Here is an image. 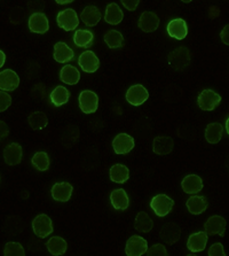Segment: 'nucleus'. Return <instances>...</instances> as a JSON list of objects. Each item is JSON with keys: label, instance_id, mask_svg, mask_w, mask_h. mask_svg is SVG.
I'll return each mask as SVG.
<instances>
[{"label": "nucleus", "instance_id": "32", "mask_svg": "<svg viewBox=\"0 0 229 256\" xmlns=\"http://www.w3.org/2000/svg\"><path fill=\"white\" fill-rule=\"evenodd\" d=\"M69 98L70 92L68 88H65L64 86H56L52 92H50L49 96L50 102H52L55 107L63 106V104L69 102Z\"/></svg>", "mask_w": 229, "mask_h": 256}, {"label": "nucleus", "instance_id": "41", "mask_svg": "<svg viewBox=\"0 0 229 256\" xmlns=\"http://www.w3.org/2000/svg\"><path fill=\"white\" fill-rule=\"evenodd\" d=\"M9 134V129L7 126V124L3 121H0V142H1L3 139H6Z\"/></svg>", "mask_w": 229, "mask_h": 256}, {"label": "nucleus", "instance_id": "25", "mask_svg": "<svg viewBox=\"0 0 229 256\" xmlns=\"http://www.w3.org/2000/svg\"><path fill=\"white\" fill-rule=\"evenodd\" d=\"M188 210L192 212L193 215H200L202 212H204L208 208V200L205 196H193L189 198L187 204Z\"/></svg>", "mask_w": 229, "mask_h": 256}, {"label": "nucleus", "instance_id": "43", "mask_svg": "<svg viewBox=\"0 0 229 256\" xmlns=\"http://www.w3.org/2000/svg\"><path fill=\"white\" fill-rule=\"evenodd\" d=\"M220 38L225 45H229V24L225 26V28L221 30Z\"/></svg>", "mask_w": 229, "mask_h": 256}, {"label": "nucleus", "instance_id": "47", "mask_svg": "<svg viewBox=\"0 0 229 256\" xmlns=\"http://www.w3.org/2000/svg\"><path fill=\"white\" fill-rule=\"evenodd\" d=\"M187 256H196V255L195 254H188Z\"/></svg>", "mask_w": 229, "mask_h": 256}, {"label": "nucleus", "instance_id": "40", "mask_svg": "<svg viewBox=\"0 0 229 256\" xmlns=\"http://www.w3.org/2000/svg\"><path fill=\"white\" fill-rule=\"evenodd\" d=\"M209 256H226L223 244L220 242L213 244L209 250Z\"/></svg>", "mask_w": 229, "mask_h": 256}, {"label": "nucleus", "instance_id": "45", "mask_svg": "<svg viewBox=\"0 0 229 256\" xmlns=\"http://www.w3.org/2000/svg\"><path fill=\"white\" fill-rule=\"evenodd\" d=\"M72 2V0H67V2H60V0H57L56 4H59V5H65V4H70Z\"/></svg>", "mask_w": 229, "mask_h": 256}, {"label": "nucleus", "instance_id": "22", "mask_svg": "<svg viewBox=\"0 0 229 256\" xmlns=\"http://www.w3.org/2000/svg\"><path fill=\"white\" fill-rule=\"evenodd\" d=\"M73 58H75V53L65 42H59L54 45V59L55 61L60 62V64H67Z\"/></svg>", "mask_w": 229, "mask_h": 256}, {"label": "nucleus", "instance_id": "5", "mask_svg": "<svg viewBox=\"0 0 229 256\" xmlns=\"http://www.w3.org/2000/svg\"><path fill=\"white\" fill-rule=\"evenodd\" d=\"M221 102V96L213 90H204L200 93L197 104L201 110L211 112L215 110Z\"/></svg>", "mask_w": 229, "mask_h": 256}, {"label": "nucleus", "instance_id": "7", "mask_svg": "<svg viewBox=\"0 0 229 256\" xmlns=\"http://www.w3.org/2000/svg\"><path fill=\"white\" fill-rule=\"evenodd\" d=\"M148 250V242L140 236H132L127 240L125 253L127 256H142Z\"/></svg>", "mask_w": 229, "mask_h": 256}, {"label": "nucleus", "instance_id": "15", "mask_svg": "<svg viewBox=\"0 0 229 256\" xmlns=\"http://www.w3.org/2000/svg\"><path fill=\"white\" fill-rule=\"evenodd\" d=\"M72 185L67 183V182L54 184L52 190H50L52 198L55 201H59V202H67V201H69V199L72 196Z\"/></svg>", "mask_w": 229, "mask_h": 256}, {"label": "nucleus", "instance_id": "37", "mask_svg": "<svg viewBox=\"0 0 229 256\" xmlns=\"http://www.w3.org/2000/svg\"><path fill=\"white\" fill-rule=\"evenodd\" d=\"M3 256H25L24 248L20 242H7L3 247Z\"/></svg>", "mask_w": 229, "mask_h": 256}, {"label": "nucleus", "instance_id": "33", "mask_svg": "<svg viewBox=\"0 0 229 256\" xmlns=\"http://www.w3.org/2000/svg\"><path fill=\"white\" fill-rule=\"evenodd\" d=\"M224 128L220 123H210L205 130V138L210 144H218L223 137Z\"/></svg>", "mask_w": 229, "mask_h": 256}, {"label": "nucleus", "instance_id": "46", "mask_svg": "<svg viewBox=\"0 0 229 256\" xmlns=\"http://www.w3.org/2000/svg\"><path fill=\"white\" fill-rule=\"evenodd\" d=\"M226 131H227V134L229 136V118H227V121H226Z\"/></svg>", "mask_w": 229, "mask_h": 256}, {"label": "nucleus", "instance_id": "31", "mask_svg": "<svg viewBox=\"0 0 229 256\" xmlns=\"http://www.w3.org/2000/svg\"><path fill=\"white\" fill-rule=\"evenodd\" d=\"M93 42H94V36H93V34L88 30L78 29L75 32V34H73V42H75L78 48H91L93 45Z\"/></svg>", "mask_w": 229, "mask_h": 256}, {"label": "nucleus", "instance_id": "21", "mask_svg": "<svg viewBox=\"0 0 229 256\" xmlns=\"http://www.w3.org/2000/svg\"><path fill=\"white\" fill-rule=\"evenodd\" d=\"M181 236V228L176 223H168L163 226L161 231V238L169 245L176 244Z\"/></svg>", "mask_w": 229, "mask_h": 256}, {"label": "nucleus", "instance_id": "26", "mask_svg": "<svg viewBox=\"0 0 229 256\" xmlns=\"http://www.w3.org/2000/svg\"><path fill=\"white\" fill-rule=\"evenodd\" d=\"M80 18L87 26H94L101 20V12L96 6H87L81 12Z\"/></svg>", "mask_w": 229, "mask_h": 256}, {"label": "nucleus", "instance_id": "2", "mask_svg": "<svg viewBox=\"0 0 229 256\" xmlns=\"http://www.w3.org/2000/svg\"><path fill=\"white\" fill-rule=\"evenodd\" d=\"M169 64L176 70H185L190 64V52L187 48H176L169 56Z\"/></svg>", "mask_w": 229, "mask_h": 256}, {"label": "nucleus", "instance_id": "36", "mask_svg": "<svg viewBox=\"0 0 229 256\" xmlns=\"http://www.w3.org/2000/svg\"><path fill=\"white\" fill-rule=\"evenodd\" d=\"M31 164L39 172H46V170H48L50 164L48 154L46 152H37L31 158Z\"/></svg>", "mask_w": 229, "mask_h": 256}, {"label": "nucleus", "instance_id": "28", "mask_svg": "<svg viewBox=\"0 0 229 256\" xmlns=\"http://www.w3.org/2000/svg\"><path fill=\"white\" fill-rule=\"evenodd\" d=\"M130 170L124 164H115L110 168V180L114 183L124 184L129 180Z\"/></svg>", "mask_w": 229, "mask_h": 256}, {"label": "nucleus", "instance_id": "18", "mask_svg": "<svg viewBox=\"0 0 229 256\" xmlns=\"http://www.w3.org/2000/svg\"><path fill=\"white\" fill-rule=\"evenodd\" d=\"M207 244H208L207 232L201 231L189 236L188 242H187V247L190 252H193V253H199V252H203L205 250Z\"/></svg>", "mask_w": 229, "mask_h": 256}, {"label": "nucleus", "instance_id": "29", "mask_svg": "<svg viewBox=\"0 0 229 256\" xmlns=\"http://www.w3.org/2000/svg\"><path fill=\"white\" fill-rule=\"evenodd\" d=\"M134 228L135 230L139 232H142V234H148L154 228V222L153 220L150 218V216L145 212H139L135 217L134 220Z\"/></svg>", "mask_w": 229, "mask_h": 256}, {"label": "nucleus", "instance_id": "8", "mask_svg": "<svg viewBox=\"0 0 229 256\" xmlns=\"http://www.w3.org/2000/svg\"><path fill=\"white\" fill-rule=\"evenodd\" d=\"M149 98V93L141 84H135L126 92V100L133 106H141Z\"/></svg>", "mask_w": 229, "mask_h": 256}, {"label": "nucleus", "instance_id": "3", "mask_svg": "<svg viewBox=\"0 0 229 256\" xmlns=\"http://www.w3.org/2000/svg\"><path fill=\"white\" fill-rule=\"evenodd\" d=\"M79 108L85 114L95 113L99 107V96L95 92L85 90L81 91L78 98Z\"/></svg>", "mask_w": 229, "mask_h": 256}, {"label": "nucleus", "instance_id": "12", "mask_svg": "<svg viewBox=\"0 0 229 256\" xmlns=\"http://www.w3.org/2000/svg\"><path fill=\"white\" fill-rule=\"evenodd\" d=\"M78 64L80 66L81 70L87 74H92L100 68V60L94 52L86 51L80 54Z\"/></svg>", "mask_w": 229, "mask_h": 256}, {"label": "nucleus", "instance_id": "14", "mask_svg": "<svg viewBox=\"0 0 229 256\" xmlns=\"http://www.w3.org/2000/svg\"><path fill=\"white\" fill-rule=\"evenodd\" d=\"M29 29L33 34H45L49 29V22L44 13H33L29 18Z\"/></svg>", "mask_w": 229, "mask_h": 256}, {"label": "nucleus", "instance_id": "9", "mask_svg": "<svg viewBox=\"0 0 229 256\" xmlns=\"http://www.w3.org/2000/svg\"><path fill=\"white\" fill-rule=\"evenodd\" d=\"M112 148L118 155L130 153L134 148V139L127 134H119L112 142Z\"/></svg>", "mask_w": 229, "mask_h": 256}, {"label": "nucleus", "instance_id": "20", "mask_svg": "<svg viewBox=\"0 0 229 256\" xmlns=\"http://www.w3.org/2000/svg\"><path fill=\"white\" fill-rule=\"evenodd\" d=\"M174 142L171 137L168 136H160L154 139L153 142V150L157 155H168L173 150Z\"/></svg>", "mask_w": 229, "mask_h": 256}, {"label": "nucleus", "instance_id": "1", "mask_svg": "<svg viewBox=\"0 0 229 256\" xmlns=\"http://www.w3.org/2000/svg\"><path fill=\"white\" fill-rule=\"evenodd\" d=\"M150 207L157 216L164 217L173 209L174 201L166 194H157L151 199Z\"/></svg>", "mask_w": 229, "mask_h": 256}, {"label": "nucleus", "instance_id": "34", "mask_svg": "<svg viewBox=\"0 0 229 256\" xmlns=\"http://www.w3.org/2000/svg\"><path fill=\"white\" fill-rule=\"evenodd\" d=\"M104 42L110 48H119L124 45V36L117 30H109L104 34Z\"/></svg>", "mask_w": 229, "mask_h": 256}, {"label": "nucleus", "instance_id": "17", "mask_svg": "<svg viewBox=\"0 0 229 256\" xmlns=\"http://www.w3.org/2000/svg\"><path fill=\"white\" fill-rule=\"evenodd\" d=\"M168 32L171 37L182 40L188 34V26L184 18H174L168 24Z\"/></svg>", "mask_w": 229, "mask_h": 256}, {"label": "nucleus", "instance_id": "27", "mask_svg": "<svg viewBox=\"0 0 229 256\" xmlns=\"http://www.w3.org/2000/svg\"><path fill=\"white\" fill-rule=\"evenodd\" d=\"M60 80L62 82L69 85H75L79 82L80 72L76 67L71 64L64 66L60 72Z\"/></svg>", "mask_w": 229, "mask_h": 256}, {"label": "nucleus", "instance_id": "30", "mask_svg": "<svg viewBox=\"0 0 229 256\" xmlns=\"http://www.w3.org/2000/svg\"><path fill=\"white\" fill-rule=\"evenodd\" d=\"M48 252L54 256H60L63 255L67 252V242L61 236H53L50 238L47 244H46Z\"/></svg>", "mask_w": 229, "mask_h": 256}, {"label": "nucleus", "instance_id": "6", "mask_svg": "<svg viewBox=\"0 0 229 256\" xmlns=\"http://www.w3.org/2000/svg\"><path fill=\"white\" fill-rule=\"evenodd\" d=\"M32 230L34 234L39 238H46L50 236L53 232V223L52 220L46 214L38 215L36 218L32 220Z\"/></svg>", "mask_w": 229, "mask_h": 256}, {"label": "nucleus", "instance_id": "19", "mask_svg": "<svg viewBox=\"0 0 229 256\" xmlns=\"http://www.w3.org/2000/svg\"><path fill=\"white\" fill-rule=\"evenodd\" d=\"M181 186L184 192L187 194H197L203 188V180L197 174H188L184 178Z\"/></svg>", "mask_w": 229, "mask_h": 256}, {"label": "nucleus", "instance_id": "23", "mask_svg": "<svg viewBox=\"0 0 229 256\" xmlns=\"http://www.w3.org/2000/svg\"><path fill=\"white\" fill-rule=\"evenodd\" d=\"M110 201L112 207H114L116 210H126L130 204L129 196H127V193L124 191L123 188H118L112 191L110 194Z\"/></svg>", "mask_w": 229, "mask_h": 256}, {"label": "nucleus", "instance_id": "39", "mask_svg": "<svg viewBox=\"0 0 229 256\" xmlns=\"http://www.w3.org/2000/svg\"><path fill=\"white\" fill-rule=\"evenodd\" d=\"M10 104H11V96L8 94V93L0 91V113L8 110Z\"/></svg>", "mask_w": 229, "mask_h": 256}, {"label": "nucleus", "instance_id": "16", "mask_svg": "<svg viewBox=\"0 0 229 256\" xmlns=\"http://www.w3.org/2000/svg\"><path fill=\"white\" fill-rule=\"evenodd\" d=\"M138 26L145 32H154L160 26V18L154 12H143L139 18Z\"/></svg>", "mask_w": 229, "mask_h": 256}, {"label": "nucleus", "instance_id": "13", "mask_svg": "<svg viewBox=\"0 0 229 256\" xmlns=\"http://www.w3.org/2000/svg\"><path fill=\"white\" fill-rule=\"evenodd\" d=\"M20 85V77L14 70L6 69L0 72V90L1 91H14Z\"/></svg>", "mask_w": 229, "mask_h": 256}, {"label": "nucleus", "instance_id": "38", "mask_svg": "<svg viewBox=\"0 0 229 256\" xmlns=\"http://www.w3.org/2000/svg\"><path fill=\"white\" fill-rule=\"evenodd\" d=\"M146 254L147 256H169L166 248L163 245H161V244H156V245L148 248V250H147Z\"/></svg>", "mask_w": 229, "mask_h": 256}, {"label": "nucleus", "instance_id": "4", "mask_svg": "<svg viewBox=\"0 0 229 256\" xmlns=\"http://www.w3.org/2000/svg\"><path fill=\"white\" fill-rule=\"evenodd\" d=\"M56 20L60 28H62L65 31L76 30L77 26H79L78 15H77L76 10L72 8H67L60 12V13L57 14Z\"/></svg>", "mask_w": 229, "mask_h": 256}, {"label": "nucleus", "instance_id": "42", "mask_svg": "<svg viewBox=\"0 0 229 256\" xmlns=\"http://www.w3.org/2000/svg\"><path fill=\"white\" fill-rule=\"evenodd\" d=\"M122 4L126 10H137V7L139 6L140 2H139V0H123Z\"/></svg>", "mask_w": 229, "mask_h": 256}, {"label": "nucleus", "instance_id": "24", "mask_svg": "<svg viewBox=\"0 0 229 256\" xmlns=\"http://www.w3.org/2000/svg\"><path fill=\"white\" fill-rule=\"evenodd\" d=\"M124 18V13L122 8H119L117 4H109L106 8V15H104V21L111 26H117Z\"/></svg>", "mask_w": 229, "mask_h": 256}, {"label": "nucleus", "instance_id": "11", "mask_svg": "<svg viewBox=\"0 0 229 256\" xmlns=\"http://www.w3.org/2000/svg\"><path fill=\"white\" fill-rule=\"evenodd\" d=\"M226 220L223 216L215 215L207 220V223L204 224V228L208 236L218 234L220 236H224L225 231H226Z\"/></svg>", "mask_w": 229, "mask_h": 256}, {"label": "nucleus", "instance_id": "10", "mask_svg": "<svg viewBox=\"0 0 229 256\" xmlns=\"http://www.w3.org/2000/svg\"><path fill=\"white\" fill-rule=\"evenodd\" d=\"M23 158L22 146L17 142H10L3 150V160L8 166H17Z\"/></svg>", "mask_w": 229, "mask_h": 256}, {"label": "nucleus", "instance_id": "35", "mask_svg": "<svg viewBox=\"0 0 229 256\" xmlns=\"http://www.w3.org/2000/svg\"><path fill=\"white\" fill-rule=\"evenodd\" d=\"M30 126L32 128L33 130H42L47 126L48 124V118L45 113L42 112H34V113L31 114L28 118Z\"/></svg>", "mask_w": 229, "mask_h": 256}, {"label": "nucleus", "instance_id": "44", "mask_svg": "<svg viewBox=\"0 0 229 256\" xmlns=\"http://www.w3.org/2000/svg\"><path fill=\"white\" fill-rule=\"evenodd\" d=\"M5 61H6V56H5V53H3L2 51H0V68H1L2 66L5 64Z\"/></svg>", "mask_w": 229, "mask_h": 256}]
</instances>
